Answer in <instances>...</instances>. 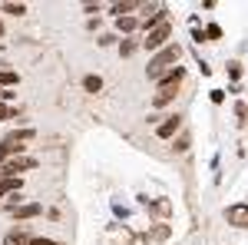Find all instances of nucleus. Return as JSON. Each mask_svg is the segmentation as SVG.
Returning <instances> with one entry per match:
<instances>
[{"label": "nucleus", "instance_id": "obj_5", "mask_svg": "<svg viewBox=\"0 0 248 245\" xmlns=\"http://www.w3.org/2000/svg\"><path fill=\"white\" fill-rule=\"evenodd\" d=\"M182 80H186V66H172L155 80V86H182Z\"/></svg>", "mask_w": 248, "mask_h": 245}, {"label": "nucleus", "instance_id": "obj_8", "mask_svg": "<svg viewBox=\"0 0 248 245\" xmlns=\"http://www.w3.org/2000/svg\"><path fill=\"white\" fill-rule=\"evenodd\" d=\"M14 156H23V143H10V139H0V166Z\"/></svg>", "mask_w": 248, "mask_h": 245}, {"label": "nucleus", "instance_id": "obj_9", "mask_svg": "<svg viewBox=\"0 0 248 245\" xmlns=\"http://www.w3.org/2000/svg\"><path fill=\"white\" fill-rule=\"evenodd\" d=\"M33 242V235L27 232V229H10L7 235H3V245H30Z\"/></svg>", "mask_w": 248, "mask_h": 245}, {"label": "nucleus", "instance_id": "obj_10", "mask_svg": "<svg viewBox=\"0 0 248 245\" xmlns=\"http://www.w3.org/2000/svg\"><path fill=\"white\" fill-rule=\"evenodd\" d=\"M43 212V206H37V202H27V206H17L14 212H7V215H14L17 222H23V219H33V215H40Z\"/></svg>", "mask_w": 248, "mask_h": 245}, {"label": "nucleus", "instance_id": "obj_7", "mask_svg": "<svg viewBox=\"0 0 248 245\" xmlns=\"http://www.w3.org/2000/svg\"><path fill=\"white\" fill-rule=\"evenodd\" d=\"M179 130H182V116L175 113V116H169L166 123H159V130H155V136H159V139H172V136H175Z\"/></svg>", "mask_w": 248, "mask_h": 245}, {"label": "nucleus", "instance_id": "obj_20", "mask_svg": "<svg viewBox=\"0 0 248 245\" xmlns=\"http://www.w3.org/2000/svg\"><path fill=\"white\" fill-rule=\"evenodd\" d=\"M205 37H209V40H218V37H222V27H218V23H209V30H205Z\"/></svg>", "mask_w": 248, "mask_h": 245}, {"label": "nucleus", "instance_id": "obj_6", "mask_svg": "<svg viewBox=\"0 0 248 245\" xmlns=\"http://www.w3.org/2000/svg\"><path fill=\"white\" fill-rule=\"evenodd\" d=\"M179 90L182 86H155V99H153V106H169V103H175V96H179Z\"/></svg>", "mask_w": 248, "mask_h": 245}, {"label": "nucleus", "instance_id": "obj_16", "mask_svg": "<svg viewBox=\"0 0 248 245\" xmlns=\"http://www.w3.org/2000/svg\"><path fill=\"white\" fill-rule=\"evenodd\" d=\"M3 14H10V17H23L27 7H23V3H3Z\"/></svg>", "mask_w": 248, "mask_h": 245}, {"label": "nucleus", "instance_id": "obj_13", "mask_svg": "<svg viewBox=\"0 0 248 245\" xmlns=\"http://www.w3.org/2000/svg\"><path fill=\"white\" fill-rule=\"evenodd\" d=\"M83 90H86V93H99V90H103V76L99 73H86L83 76Z\"/></svg>", "mask_w": 248, "mask_h": 245}, {"label": "nucleus", "instance_id": "obj_22", "mask_svg": "<svg viewBox=\"0 0 248 245\" xmlns=\"http://www.w3.org/2000/svg\"><path fill=\"white\" fill-rule=\"evenodd\" d=\"M229 73L238 80V76H242V66H238V63H229Z\"/></svg>", "mask_w": 248, "mask_h": 245}, {"label": "nucleus", "instance_id": "obj_14", "mask_svg": "<svg viewBox=\"0 0 248 245\" xmlns=\"http://www.w3.org/2000/svg\"><path fill=\"white\" fill-rule=\"evenodd\" d=\"M20 76L14 73V70H0V90H10V86H17Z\"/></svg>", "mask_w": 248, "mask_h": 245}, {"label": "nucleus", "instance_id": "obj_3", "mask_svg": "<svg viewBox=\"0 0 248 245\" xmlns=\"http://www.w3.org/2000/svg\"><path fill=\"white\" fill-rule=\"evenodd\" d=\"M169 37H172V23L166 20V23H159L155 30H149V33H146V40H142V47H146L149 53H155V50H162V43H166Z\"/></svg>", "mask_w": 248, "mask_h": 245}, {"label": "nucleus", "instance_id": "obj_11", "mask_svg": "<svg viewBox=\"0 0 248 245\" xmlns=\"http://www.w3.org/2000/svg\"><path fill=\"white\" fill-rule=\"evenodd\" d=\"M20 189H23V179H3V176H0V202H3L7 196L20 192Z\"/></svg>", "mask_w": 248, "mask_h": 245}, {"label": "nucleus", "instance_id": "obj_18", "mask_svg": "<svg viewBox=\"0 0 248 245\" xmlns=\"http://www.w3.org/2000/svg\"><path fill=\"white\" fill-rule=\"evenodd\" d=\"M149 235H153V242H166L169 239V226H155Z\"/></svg>", "mask_w": 248, "mask_h": 245}, {"label": "nucleus", "instance_id": "obj_4", "mask_svg": "<svg viewBox=\"0 0 248 245\" xmlns=\"http://www.w3.org/2000/svg\"><path fill=\"white\" fill-rule=\"evenodd\" d=\"M225 222L235 229H248V206L245 202H235V206L225 209Z\"/></svg>", "mask_w": 248, "mask_h": 245}, {"label": "nucleus", "instance_id": "obj_17", "mask_svg": "<svg viewBox=\"0 0 248 245\" xmlns=\"http://www.w3.org/2000/svg\"><path fill=\"white\" fill-rule=\"evenodd\" d=\"M133 50H136V40L133 37H126L123 43H119V57H133Z\"/></svg>", "mask_w": 248, "mask_h": 245}, {"label": "nucleus", "instance_id": "obj_21", "mask_svg": "<svg viewBox=\"0 0 248 245\" xmlns=\"http://www.w3.org/2000/svg\"><path fill=\"white\" fill-rule=\"evenodd\" d=\"M30 245H63V242H57V239H40V235H33V242Z\"/></svg>", "mask_w": 248, "mask_h": 245}, {"label": "nucleus", "instance_id": "obj_2", "mask_svg": "<svg viewBox=\"0 0 248 245\" xmlns=\"http://www.w3.org/2000/svg\"><path fill=\"white\" fill-rule=\"evenodd\" d=\"M37 169V159L33 156H14V159H7L3 166H0V176L3 179H23V172Z\"/></svg>", "mask_w": 248, "mask_h": 245}, {"label": "nucleus", "instance_id": "obj_19", "mask_svg": "<svg viewBox=\"0 0 248 245\" xmlns=\"http://www.w3.org/2000/svg\"><path fill=\"white\" fill-rule=\"evenodd\" d=\"M17 116V106H10V103H0V123L3 119H14Z\"/></svg>", "mask_w": 248, "mask_h": 245}, {"label": "nucleus", "instance_id": "obj_15", "mask_svg": "<svg viewBox=\"0 0 248 245\" xmlns=\"http://www.w3.org/2000/svg\"><path fill=\"white\" fill-rule=\"evenodd\" d=\"M136 7V0H119V3H113V17L119 20V17H126L129 10Z\"/></svg>", "mask_w": 248, "mask_h": 245}, {"label": "nucleus", "instance_id": "obj_12", "mask_svg": "<svg viewBox=\"0 0 248 245\" xmlns=\"http://www.w3.org/2000/svg\"><path fill=\"white\" fill-rule=\"evenodd\" d=\"M136 27H139V23H136L133 17H119L116 20V33H119V37H133Z\"/></svg>", "mask_w": 248, "mask_h": 245}, {"label": "nucleus", "instance_id": "obj_23", "mask_svg": "<svg viewBox=\"0 0 248 245\" xmlns=\"http://www.w3.org/2000/svg\"><path fill=\"white\" fill-rule=\"evenodd\" d=\"M3 30H7V27H3V20H0V37H3Z\"/></svg>", "mask_w": 248, "mask_h": 245}, {"label": "nucleus", "instance_id": "obj_1", "mask_svg": "<svg viewBox=\"0 0 248 245\" xmlns=\"http://www.w3.org/2000/svg\"><path fill=\"white\" fill-rule=\"evenodd\" d=\"M179 57H182L179 43H169V47L155 50L153 57H149V66H146V73H149V80H159V76L166 73V70H172V66H179Z\"/></svg>", "mask_w": 248, "mask_h": 245}]
</instances>
